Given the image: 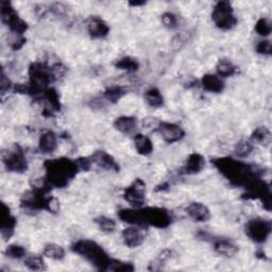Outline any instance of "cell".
Segmentation results:
<instances>
[{
	"instance_id": "obj_17",
	"label": "cell",
	"mask_w": 272,
	"mask_h": 272,
	"mask_svg": "<svg viewBox=\"0 0 272 272\" xmlns=\"http://www.w3.org/2000/svg\"><path fill=\"white\" fill-rule=\"evenodd\" d=\"M188 216L196 222H206L211 218V212L207 206L200 202H192L186 209Z\"/></svg>"
},
{
	"instance_id": "obj_23",
	"label": "cell",
	"mask_w": 272,
	"mask_h": 272,
	"mask_svg": "<svg viewBox=\"0 0 272 272\" xmlns=\"http://www.w3.org/2000/svg\"><path fill=\"white\" fill-rule=\"evenodd\" d=\"M134 146L140 155H149L153 151L151 139L144 134H136L134 136Z\"/></svg>"
},
{
	"instance_id": "obj_6",
	"label": "cell",
	"mask_w": 272,
	"mask_h": 272,
	"mask_svg": "<svg viewBox=\"0 0 272 272\" xmlns=\"http://www.w3.org/2000/svg\"><path fill=\"white\" fill-rule=\"evenodd\" d=\"M140 227H154L158 229H166L172 222V217L169 211L164 207L150 206L145 209H138Z\"/></svg>"
},
{
	"instance_id": "obj_4",
	"label": "cell",
	"mask_w": 272,
	"mask_h": 272,
	"mask_svg": "<svg viewBox=\"0 0 272 272\" xmlns=\"http://www.w3.org/2000/svg\"><path fill=\"white\" fill-rule=\"evenodd\" d=\"M56 81L53 69L41 62L32 63L29 67L28 95L40 98L49 88V85Z\"/></svg>"
},
{
	"instance_id": "obj_15",
	"label": "cell",
	"mask_w": 272,
	"mask_h": 272,
	"mask_svg": "<svg viewBox=\"0 0 272 272\" xmlns=\"http://www.w3.org/2000/svg\"><path fill=\"white\" fill-rule=\"evenodd\" d=\"M145 233L138 226L127 228L122 231V240L128 248H137L145 241Z\"/></svg>"
},
{
	"instance_id": "obj_41",
	"label": "cell",
	"mask_w": 272,
	"mask_h": 272,
	"mask_svg": "<svg viewBox=\"0 0 272 272\" xmlns=\"http://www.w3.org/2000/svg\"><path fill=\"white\" fill-rule=\"evenodd\" d=\"M26 42H27L26 37H23L22 35H16L14 40L11 42V48L13 50H19L26 44Z\"/></svg>"
},
{
	"instance_id": "obj_37",
	"label": "cell",
	"mask_w": 272,
	"mask_h": 272,
	"mask_svg": "<svg viewBox=\"0 0 272 272\" xmlns=\"http://www.w3.org/2000/svg\"><path fill=\"white\" fill-rule=\"evenodd\" d=\"M162 22L165 26L167 29H177L178 28V24H179V20L176 14L171 12H165L164 14L162 15Z\"/></svg>"
},
{
	"instance_id": "obj_39",
	"label": "cell",
	"mask_w": 272,
	"mask_h": 272,
	"mask_svg": "<svg viewBox=\"0 0 272 272\" xmlns=\"http://www.w3.org/2000/svg\"><path fill=\"white\" fill-rule=\"evenodd\" d=\"M256 53L263 56H271L272 55V47L269 41H262L256 46Z\"/></svg>"
},
{
	"instance_id": "obj_33",
	"label": "cell",
	"mask_w": 272,
	"mask_h": 272,
	"mask_svg": "<svg viewBox=\"0 0 272 272\" xmlns=\"http://www.w3.org/2000/svg\"><path fill=\"white\" fill-rule=\"evenodd\" d=\"M253 149H254V147H253L251 141L242 139V140L238 141L235 146V154L237 155L238 158L244 159V158L249 157V155L252 153Z\"/></svg>"
},
{
	"instance_id": "obj_7",
	"label": "cell",
	"mask_w": 272,
	"mask_h": 272,
	"mask_svg": "<svg viewBox=\"0 0 272 272\" xmlns=\"http://www.w3.org/2000/svg\"><path fill=\"white\" fill-rule=\"evenodd\" d=\"M212 20L220 30L228 31L235 27L238 20L234 15V10L229 2H219L212 12Z\"/></svg>"
},
{
	"instance_id": "obj_22",
	"label": "cell",
	"mask_w": 272,
	"mask_h": 272,
	"mask_svg": "<svg viewBox=\"0 0 272 272\" xmlns=\"http://www.w3.org/2000/svg\"><path fill=\"white\" fill-rule=\"evenodd\" d=\"M137 127V120L132 116H121L114 121V128L122 134H131Z\"/></svg>"
},
{
	"instance_id": "obj_21",
	"label": "cell",
	"mask_w": 272,
	"mask_h": 272,
	"mask_svg": "<svg viewBox=\"0 0 272 272\" xmlns=\"http://www.w3.org/2000/svg\"><path fill=\"white\" fill-rule=\"evenodd\" d=\"M38 148L41 152L45 154H50L57 150L58 148V136L53 131H46L40 137L38 141Z\"/></svg>"
},
{
	"instance_id": "obj_13",
	"label": "cell",
	"mask_w": 272,
	"mask_h": 272,
	"mask_svg": "<svg viewBox=\"0 0 272 272\" xmlns=\"http://www.w3.org/2000/svg\"><path fill=\"white\" fill-rule=\"evenodd\" d=\"M16 227V218L11 214L10 207L3 202L2 203V221H0V231L4 239L10 238L14 234Z\"/></svg>"
},
{
	"instance_id": "obj_45",
	"label": "cell",
	"mask_w": 272,
	"mask_h": 272,
	"mask_svg": "<svg viewBox=\"0 0 272 272\" xmlns=\"http://www.w3.org/2000/svg\"><path fill=\"white\" fill-rule=\"evenodd\" d=\"M129 5L132 6V7H139V6L146 5V3L145 2H130L129 3Z\"/></svg>"
},
{
	"instance_id": "obj_2",
	"label": "cell",
	"mask_w": 272,
	"mask_h": 272,
	"mask_svg": "<svg viewBox=\"0 0 272 272\" xmlns=\"http://www.w3.org/2000/svg\"><path fill=\"white\" fill-rule=\"evenodd\" d=\"M44 168L46 171L45 178L48 183L57 188L66 187L80 171L76 161L68 158L47 160L44 163Z\"/></svg>"
},
{
	"instance_id": "obj_1",
	"label": "cell",
	"mask_w": 272,
	"mask_h": 272,
	"mask_svg": "<svg viewBox=\"0 0 272 272\" xmlns=\"http://www.w3.org/2000/svg\"><path fill=\"white\" fill-rule=\"evenodd\" d=\"M212 164L232 185L237 187L245 188L255 180L262 179L263 176V169L257 166L245 164L230 157L214 159Z\"/></svg>"
},
{
	"instance_id": "obj_34",
	"label": "cell",
	"mask_w": 272,
	"mask_h": 272,
	"mask_svg": "<svg viewBox=\"0 0 272 272\" xmlns=\"http://www.w3.org/2000/svg\"><path fill=\"white\" fill-rule=\"evenodd\" d=\"M5 254L8 257L13 258V260H20V258L26 256L27 252H26V249L20 244H10L6 249Z\"/></svg>"
},
{
	"instance_id": "obj_19",
	"label": "cell",
	"mask_w": 272,
	"mask_h": 272,
	"mask_svg": "<svg viewBox=\"0 0 272 272\" xmlns=\"http://www.w3.org/2000/svg\"><path fill=\"white\" fill-rule=\"evenodd\" d=\"M205 166V160L200 153L193 152L189 154L185 165L183 167V174L185 175H197L202 171Z\"/></svg>"
},
{
	"instance_id": "obj_29",
	"label": "cell",
	"mask_w": 272,
	"mask_h": 272,
	"mask_svg": "<svg viewBox=\"0 0 272 272\" xmlns=\"http://www.w3.org/2000/svg\"><path fill=\"white\" fill-rule=\"evenodd\" d=\"M118 217L123 222L140 227L138 209H122L118 212Z\"/></svg>"
},
{
	"instance_id": "obj_11",
	"label": "cell",
	"mask_w": 272,
	"mask_h": 272,
	"mask_svg": "<svg viewBox=\"0 0 272 272\" xmlns=\"http://www.w3.org/2000/svg\"><path fill=\"white\" fill-rule=\"evenodd\" d=\"M146 183L141 179H136L134 182L125 189L123 198L134 209H140L145 204Z\"/></svg>"
},
{
	"instance_id": "obj_44",
	"label": "cell",
	"mask_w": 272,
	"mask_h": 272,
	"mask_svg": "<svg viewBox=\"0 0 272 272\" xmlns=\"http://www.w3.org/2000/svg\"><path fill=\"white\" fill-rule=\"evenodd\" d=\"M66 7L62 4H56L51 6V11H53L56 15H64L66 12Z\"/></svg>"
},
{
	"instance_id": "obj_9",
	"label": "cell",
	"mask_w": 272,
	"mask_h": 272,
	"mask_svg": "<svg viewBox=\"0 0 272 272\" xmlns=\"http://www.w3.org/2000/svg\"><path fill=\"white\" fill-rule=\"evenodd\" d=\"M3 162L10 172L23 174L28 170V161L19 145H14L3 153Z\"/></svg>"
},
{
	"instance_id": "obj_30",
	"label": "cell",
	"mask_w": 272,
	"mask_h": 272,
	"mask_svg": "<svg viewBox=\"0 0 272 272\" xmlns=\"http://www.w3.org/2000/svg\"><path fill=\"white\" fill-rule=\"evenodd\" d=\"M251 138H252V140H254L256 142H260V144H262L264 146H268L271 141L270 130L267 127H264V126L258 127L253 131Z\"/></svg>"
},
{
	"instance_id": "obj_8",
	"label": "cell",
	"mask_w": 272,
	"mask_h": 272,
	"mask_svg": "<svg viewBox=\"0 0 272 272\" xmlns=\"http://www.w3.org/2000/svg\"><path fill=\"white\" fill-rule=\"evenodd\" d=\"M0 16H2L3 22L6 23L15 35H22L28 30V23L19 17L10 2L3 0L0 4Z\"/></svg>"
},
{
	"instance_id": "obj_36",
	"label": "cell",
	"mask_w": 272,
	"mask_h": 272,
	"mask_svg": "<svg viewBox=\"0 0 272 272\" xmlns=\"http://www.w3.org/2000/svg\"><path fill=\"white\" fill-rule=\"evenodd\" d=\"M172 256V251L171 250H163L158 256L155 258L154 262L151 264L152 268H150L151 270H160L162 268V265H164V263H166L169 258H171Z\"/></svg>"
},
{
	"instance_id": "obj_16",
	"label": "cell",
	"mask_w": 272,
	"mask_h": 272,
	"mask_svg": "<svg viewBox=\"0 0 272 272\" xmlns=\"http://www.w3.org/2000/svg\"><path fill=\"white\" fill-rule=\"evenodd\" d=\"M87 31L92 38H105L110 33L108 23L98 16H92L87 20Z\"/></svg>"
},
{
	"instance_id": "obj_38",
	"label": "cell",
	"mask_w": 272,
	"mask_h": 272,
	"mask_svg": "<svg viewBox=\"0 0 272 272\" xmlns=\"http://www.w3.org/2000/svg\"><path fill=\"white\" fill-rule=\"evenodd\" d=\"M255 31L262 35V36H268L271 33V23L267 18H260L255 23Z\"/></svg>"
},
{
	"instance_id": "obj_43",
	"label": "cell",
	"mask_w": 272,
	"mask_h": 272,
	"mask_svg": "<svg viewBox=\"0 0 272 272\" xmlns=\"http://www.w3.org/2000/svg\"><path fill=\"white\" fill-rule=\"evenodd\" d=\"M187 42L186 38H184V35L183 34H179L178 36H176L174 38L172 41V46L176 48V49H180L181 47H182L185 43Z\"/></svg>"
},
{
	"instance_id": "obj_12",
	"label": "cell",
	"mask_w": 272,
	"mask_h": 272,
	"mask_svg": "<svg viewBox=\"0 0 272 272\" xmlns=\"http://www.w3.org/2000/svg\"><path fill=\"white\" fill-rule=\"evenodd\" d=\"M157 130L162 135L163 139L168 144L180 141L185 136V131L179 125L171 122H159L157 126Z\"/></svg>"
},
{
	"instance_id": "obj_26",
	"label": "cell",
	"mask_w": 272,
	"mask_h": 272,
	"mask_svg": "<svg viewBox=\"0 0 272 272\" xmlns=\"http://www.w3.org/2000/svg\"><path fill=\"white\" fill-rule=\"evenodd\" d=\"M44 255L55 261H62L65 257V250L57 243H48L45 245Z\"/></svg>"
},
{
	"instance_id": "obj_32",
	"label": "cell",
	"mask_w": 272,
	"mask_h": 272,
	"mask_svg": "<svg viewBox=\"0 0 272 272\" xmlns=\"http://www.w3.org/2000/svg\"><path fill=\"white\" fill-rule=\"evenodd\" d=\"M95 224L102 232L105 233H112L116 230L115 220L107 216H99L95 218Z\"/></svg>"
},
{
	"instance_id": "obj_28",
	"label": "cell",
	"mask_w": 272,
	"mask_h": 272,
	"mask_svg": "<svg viewBox=\"0 0 272 272\" xmlns=\"http://www.w3.org/2000/svg\"><path fill=\"white\" fill-rule=\"evenodd\" d=\"M236 69L237 68L234 64L227 59L219 60L217 63V65H216V70H217L218 77H224V78L231 77L236 72Z\"/></svg>"
},
{
	"instance_id": "obj_14",
	"label": "cell",
	"mask_w": 272,
	"mask_h": 272,
	"mask_svg": "<svg viewBox=\"0 0 272 272\" xmlns=\"http://www.w3.org/2000/svg\"><path fill=\"white\" fill-rule=\"evenodd\" d=\"M90 160H92V162L96 164L99 168H101V169H105L108 171H116V172L120 171V166L115 161L112 155H110L106 151L102 150L96 151L92 157H90Z\"/></svg>"
},
{
	"instance_id": "obj_31",
	"label": "cell",
	"mask_w": 272,
	"mask_h": 272,
	"mask_svg": "<svg viewBox=\"0 0 272 272\" xmlns=\"http://www.w3.org/2000/svg\"><path fill=\"white\" fill-rule=\"evenodd\" d=\"M24 266L30 270H33V271H42V270L46 269V265H45L43 257L40 255H37V254H32V255L26 256Z\"/></svg>"
},
{
	"instance_id": "obj_20",
	"label": "cell",
	"mask_w": 272,
	"mask_h": 272,
	"mask_svg": "<svg viewBox=\"0 0 272 272\" xmlns=\"http://www.w3.org/2000/svg\"><path fill=\"white\" fill-rule=\"evenodd\" d=\"M214 250L221 256L233 257L239 251V248L236 243L230 239L218 238L214 240Z\"/></svg>"
},
{
	"instance_id": "obj_25",
	"label": "cell",
	"mask_w": 272,
	"mask_h": 272,
	"mask_svg": "<svg viewBox=\"0 0 272 272\" xmlns=\"http://www.w3.org/2000/svg\"><path fill=\"white\" fill-rule=\"evenodd\" d=\"M145 100L151 108H161L164 105L162 93L157 87H151L145 93Z\"/></svg>"
},
{
	"instance_id": "obj_40",
	"label": "cell",
	"mask_w": 272,
	"mask_h": 272,
	"mask_svg": "<svg viewBox=\"0 0 272 272\" xmlns=\"http://www.w3.org/2000/svg\"><path fill=\"white\" fill-rule=\"evenodd\" d=\"M77 163L78 168H79L80 171H88L90 169V167H92V160L90 158H79L75 160Z\"/></svg>"
},
{
	"instance_id": "obj_18",
	"label": "cell",
	"mask_w": 272,
	"mask_h": 272,
	"mask_svg": "<svg viewBox=\"0 0 272 272\" xmlns=\"http://www.w3.org/2000/svg\"><path fill=\"white\" fill-rule=\"evenodd\" d=\"M201 85L206 90V92L220 94L225 89V82L220 77L212 73H206L202 77Z\"/></svg>"
},
{
	"instance_id": "obj_27",
	"label": "cell",
	"mask_w": 272,
	"mask_h": 272,
	"mask_svg": "<svg viewBox=\"0 0 272 272\" xmlns=\"http://www.w3.org/2000/svg\"><path fill=\"white\" fill-rule=\"evenodd\" d=\"M115 67L121 70H126L128 72H135L139 68V63L134 58L123 57L115 63Z\"/></svg>"
},
{
	"instance_id": "obj_42",
	"label": "cell",
	"mask_w": 272,
	"mask_h": 272,
	"mask_svg": "<svg viewBox=\"0 0 272 272\" xmlns=\"http://www.w3.org/2000/svg\"><path fill=\"white\" fill-rule=\"evenodd\" d=\"M12 84H11V81L9 80V78L6 77L4 70L2 72V80H0V89H2V94L5 95V93L7 92V90H9L11 88Z\"/></svg>"
},
{
	"instance_id": "obj_24",
	"label": "cell",
	"mask_w": 272,
	"mask_h": 272,
	"mask_svg": "<svg viewBox=\"0 0 272 272\" xmlns=\"http://www.w3.org/2000/svg\"><path fill=\"white\" fill-rule=\"evenodd\" d=\"M127 88L123 86L112 85L103 92V97L111 103H117L123 96L127 95Z\"/></svg>"
},
{
	"instance_id": "obj_3",
	"label": "cell",
	"mask_w": 272,
	"mask_h": 272,
	"mask_svg": "<svg viewBox=\"0 0 272 272\" xmlns=\"http://www.w3.org/2000/svg\"><path fill=\"white\" fill-rule=\"evenodd\" d=\"M72 252L79 254L99 271H108L112 258L100 244L89 239H80L72 243Z\"/></svg>"
},
{
	"instance_id": "obj_10",
	"label": "cell",
	"mask_w": 272,
	"mask_h": 272,
	"mask_svg": "<svg viewBox=\"0 0 272 272\" xmlns=\"http://www.w3.org/2000/svg\"><path fill=\"white\" fill-rule=\"evenodd\" d=\"M271 221L263 218H254L249 220L244 227L247 236L256 243H264L271 234Z\"/></svg>"
},
{
	"instance_id": "obj_35",
	"label": "cell",
	"mask_w": 272,
	"mask_h": 272,
	"mask_svg": "<svg viewBox=\"0 0 272 272\" xmlns=\"http://www.w3.org/2000/svg\"><path fill=\"white\" fill-rule=\"evenodd\" d=\"M134 265L132 263H127V262H121V261H118V260H113L111 261V264H110V267H109V270H112V271H125V272H132L134 271Z\"/></svg>"
},
{
	"instance_id": "obj_5",
	"label": "cell",
	"mask_w": 272,
	"mask_h": 272,
	"mask_svg": "<svg viewBox=\"0 0 272 272\" xmlns=\"http://www.w3.org/2000/svg\"><path fill=\"white\" fill-rule=\"evenodd\" d=\"M48 192L32 188L22 196L20 203L24 209L31 211H48L50 213H58L60 203L54 197H47Z\"/></svg>"
}]
</instances>
